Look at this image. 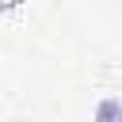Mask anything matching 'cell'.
<instances>
[{"instance_id":"1","label":"cell","mask_w":122,"mask_h":122,"mask_svg":"<svg viewBox=\"0 0 122 122\" xmlns=\"http://www.w3.org/2000/svg\"><path fill=\"white\" fill-rule=\"evenodd\" d=\"M92 122H122V99H114V95H103V99L95 103V114H92Z\"/></svg>"}]
</instances>
